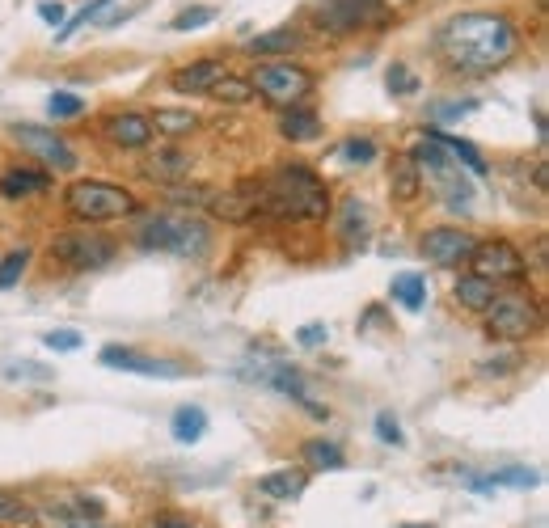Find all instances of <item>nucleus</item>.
<instances>
[{
  "label": "nucleus",
  "instance_id": "1",
  "mask_svg": "<svg viewBox=\"0 0 549 528\" xmlns=\"http://www.w3.org/2000/svg\"><path fill=\"white\" fill-rule=\"evenodd\" d=\"M520 47V30L503 13H461L444 22L435 51L452 72H490L503 68Z\"/></svg>",
  "mask_w": 549,
  "mask_h": 528
},
{
  "label": "nucleus",
  "instance_id": "2",
  "mask_svg": "<svg viewBox=\"0 0 549 528\" xmlns=\"http://www.w3.org/2000/svg\"><path fill=\"white\" fill-rule=\"evenodd\" d=\"M245 195L254 199L258 212L275 220H326L330 212V186L300 161L279 165L258 182H245Z\"/></svg>",
  "mask_w": 549,
  "mask_h": 528
},
{
  "label": "nucleus",
  "instance_id": "3",
  "mask_svg": "<svg viewBox=\"0 0 549 528\" xmlns=\"http://www.w3.org/2000/svg\"><path fill=\"white\" fill-rule=\"evenodd\" d=\"M64 207L85 224H106V220H123L136 212V195L127 186L115 182H98V178H77L64 191Z\"/></svg>",
  "mask_w": 549,
  "mask_h": 528
},
{
  "label": "nucleus",
  "instance_id": "4",
  "mask_svg": "<svg viewBox=\"0 0 549 528\" xmlns=\"http://www.w3.org/2000/svg\"><path fill=\"white\" fill-rule=\"evenodd\" d=\"M136 237L144 250H165L182 258H199L207 250V224L191 216H148Z\"/></svg>",
  "mask_w": 549,
  "mask_h": 528
},
{
  "label": "nucleus",
  "instance_id": "5",
  "mask_svg": "<svg viewBox=\"0 0 549 528\" xmlns=\"http://www.w3.org/2000/svg\"><path fill=\"white\" fill-rule=\"evenodd\" d=\"M250 85H254L258 98H267L271 106L292 110V106H300L313 93V72L292 64V60H271V64H258L254 68Z\"/></svg>",
  "mask_w": 549,
  "mask_h": 528
},
{
  "label": "nucleus",
  "instance_id": "6",
  "mask_svg": "<svg viewBox=\"0 0 549 528\" xmlns=\"http://www.w3.org/2000/svg\"><path fill=\"white\" fill-rule=\"evenodd\" d=\"M410 161L419 165V174H431L435 182H440V191H444V199H448L452 212H465L469 199H473V186L461 178V169L452 165V153H448L440 140H435V131H431V140H423L419 148H414Z\"/></svg>",
  "mask_w": 549,
  "mask_h": 528
},
{
  "label": "nucleus",
  "instance_id": "7",
  "mask_svg": "<svg viewBox=\"0 0 549 528\" xmlns=\"http://www.w3.org/2000/svg\"><path fill=\"white\" fill-rule=\"evenodd\" d=\"M51 258L64 262L68 271H102L106 262H115V241L93 229H68V233H55Z\"/></svg>",
  "mask_w": 549,
  "mask_h": 528
},
{
  "label": "nucleus",
  "instance_id": "8",
  "mask_svg": "<svg viewBox=\"0 0 549 528\" xmlns=\"http://www.w3.org/2000/svg\"><path fill=\"white\" fill-rule=\"evenodd\" d=\"M486 313H490L486 330H490V338H499V343H524V338H533L541 326V309H537V300H528V296L495 300Z\"/></svg>",
  "mask_w": 549,
  "mask_h": 528
},
{
  "label": "nucleus",
  "instance_id": "9",
  "mask_svg": "<svg viewBox=\"0 0 549 528\" xmlns=\"http://www.w3.org/2000/svg\"><path fill=\"white\" fill-rule=\"evenodd\" d=\"M469 267H473V275L490 279V284H520V279L528 275L524 254H520L511 241H503V237H495V241H478V245H473Z\"/></svg>",
  "mask_w": 549,
  "mask_h": 528
},
{
  "label": "nucleus",
  "instance_id": "10",
  "mask_svg": "<svg viewBox=\"0 0 549 528\" xmlns=\"http://www.w3.org/2000/svg\"><path fill=\"white\" fill-rule=\"evenodd\" d=\"M313 17L330 34H351L364 26H381L385 22V0H317Z\"/></svg>",
  "mask_w": 549,
  "mask_h": 528
},
{
  "label": "nucleus",
  "instance_id": "11",
  "mask_svg": "<svg viewBox=\"0 0 549 528\" xmlns=\"http://www.w3.org/2000/svg\"><path fill=\"white\" fill-rule=\"evenodd\" d=\"M13 140L22 144L30 157H39L47 169H77V153H72L68 140L55 136V131H43V127L22 123V127H13Z\"/></svg>",
  "mask_w": 549,
  "mask_h": 528
},
{
  "label": "nucleus",
  "instance_id": "12",
  "mask_svg": "<svg viewBox=\"0 0 549 528\" xmlns=\"http://www.w3.org/2000/svg\"><path fill=\"white\" fill-rule=\"evenodd\" d=\"M473 245L478 241H473L469 233H461V229H427L419 250H423L427 262H435V267H465Z\"/></svg>",
  "mask_w": 549,
  "mask_h": 528
},
{
  "label": "nucleus",
  "instance_id": "13",
  "mask_svg": "<svg viewBox=\"0 0 549 528\" xmlns=\"http://www.w3.org/2000/svg\"><path fill=\"white\" fill-rule=\"evenodd\" d=\"M102 364H106V368H123V372H140V376H182L178 364L153 360V355L131 351V347H106V351H102Z\"/></svg>",
  "mask_w": 549,
  "mask_h": 528
},
{
  "label": "nucleus",
  "instance_id": "14",
  "mask_svg": "<svg viewBox=\"0 0 549 528\" xmlns=\"http://www.w3.org/2000/svg\"><path fill=\"white\" fill-rule=\"evenodd\" d=\"M102 136L110 144H119V148H144L148 140H153V123H148L144 115H131V110H123V115H110L102 123Z\"/></svg>",
  "mask_w": 549,
  "mask_h": 528
},
{
  "label": "nucleus",
  "instance_id": "15",
  "mask_svg": "<svg viewBox=\"0 0 549 528\" xmlns=\"http://www.w3.org/2000/svg\"><path fill=\"white\" fill-rule=\"evenodd\" d=\"M144 178H153L161 186H174V182H186L191 178V157L182 153V148H161L144 161Z\"/></svg>",
  "mask_w": 549,
  "mask_h": 528
},
{
  "label": "nucleus",
  "instance_id": "16",
  "mask_svg": "<svg viewBox=\"0 0 549 528\" xmlns=\"http://www.w3.org/2000/svg\"><path fill=\"white\" fill-rule=\"evenodd\" d=\"M207 212H212L216 220H224V224H245V220L258 216V207H254L250 195H245V186H237V191H212Z\"/></svg>",
  "mask_w": 549,
  "mask_h": 528
},
{
  "label": "nucleus",
  "instance_id": "17",
  "mask_svg": "<svg viewBox=\"0 0 549 528\" xmlns=\"http://www.w3.org/2000/svg\"><path fill=\"white\" fill-rule=\"evenodd\" d=\"M452 296H457V305H461V309H469V313H486V309L499 300V284H490V279H482V275H473V271H469V275L457 279Z\"/></svg>",
  "mask_w": 549,
  "mask_h": 528
},
{
  "label": "nucleus",
  "instance_id": "18",
  "mask_svg": "<svg viewBox=\"0 0 549 528\" xmlns=\"http://www.w3.org/2000/svg\"><path fill=\"white\" fill-rule=\"evenodd\" d=\"M220 77H224V64L220 60H195V64L178 68L174 77H169V85H174L178 93H207Z\"/></svg>",
  "mask_w": 549,
  "mask_h": 528
},
{
  "label": "nucleus",
  "instance_id": "19",
  "mask_svg": "<svg viewBox=\"0 0 549 528\" xmlns=\"http://www.w3.org/2000/svg\"><path fill=\"white\" fill-rule=\"evenodd\" d=\"M305 486H309L305 469H271V474L258 482V490L267 499H296V495H305Z\"/></svg>",
  "mask_w": 549,
  "mask_h": 528
},
{
  "label": "nucleus",
  "instance_id": "20",
  "mask_svg": "<svg viewBox=\"0 0 549 528\" xmlns=\"http://www.w3.org/2000/svg\"><path fill=\"white\" fill-rule=\"evenodd\" d=\"M279 136L283 140H317L321 136V119L313 115V110L305 106H292V110H283V119H279Z\"/></svg>",
  "mask_w": 549,
  "mask_h": 528
},
{
  "label": "nucleus",
  "instance_id": "21",
  "mask_svg": "<svg viewBox=\"0 0 549 528\" xmlns=\"http://www.w3.org/2000/svg\"><path fill=\"white\" fill-rule=\"evenodd\" d=\"M389 186H393V199L397 203H414L423 191V174H419V165H414L410 157H397L393 161V174H389Z\"/></svg>",
  "mask_w": 549,
  "mask_h": 528
},
{
  "label": "nucleus",
  "instance_id": "22",
  "mask_svg": "<svg viewBox=\"0 0 549 528\" xmlns=\"http://www.w3.org/2000/svg\"><path fill=\"white\" fill-rule=\"evenodd\" d=\"M148 123H153L157 136H169V140H182V136H191V131L199 127V119L191 115V110H157Z\"/></svg>",
  "mask_w": 549,
  "mask_h": 528
},
{
  "label": "nucleus",
  "instance_id": "23",
  "mask_svg": "<svg viewBox=\"0 0 549 528\" xmlns=\"http://www.w3.org/2000/svg\"><path fill=\"white\" fill-rule=\"evenodd\" d=\"M296 47H300V34L292 26H279L271 34H258V39H250L254 55H292Z\"/></svg>",
  "mask_w": 549,
  "mask_h": 528
},
{
  "label": "nucleus",
  "instance_id": "24",
  "mask_svg": "<svg viewBox=\"0 0 549 528\" xmlns=\"http://www.w3.org/2000/svg\"><path fill=\"white\" fill-rule=\"evenodd\" d=\"M203 431H207L203 406H182V410L174 414V440H178V444H199Z\"/></svg>",
  "mask_w": 549,
  "mask_h": 528
},
{
  "label": "nucleus",
  "instance_id": "25",
  "mask_svg": "<svg viewBox=\"0 0 549 528\" xmlns=\"http://www.w3.org/2000/svg\"><path fill=\"white\" fill-rule=\"evenodd\" d=\"M338 233L347 237V245H364L368 237V207L359 199H347L343 203V220H338Z\"/></svg>",
  "mask_w": 549,
  "mask_h": 528
},
{
  "label": "nucleus",
  "instance_id": "26",
  "mask_svg": "<svg viewBox=\"0 0 549 528\" xmlns=\"http://www.w3.org/2000/svg\"><path fill=\"white\" fill-rule=\"evenodd\" d=\"M389 292H393L397 305H406V309H423L427 305V279L423 275H397Z\"/></svg>",
  "mask_w": 549,
  "mask_h": 528
},
{
  "label": "nucleus",
  "instance_id": "27",
  "mask_svg": "<svg viewBox=\"0 0 549 528\" xmlns=\"http://www.w3.org/2000/svg\"><path fill=\"white\" fill-rule=\"evenodd\" d=\"M47 186V178L43 174H26V169H9L5 178H0V195L5 199H26V195H34V191H43Z\"/></svg>",
  "mask_w": 549,
  "mask_h": 528
},
{
  "label": "nucleus",
  "instance_id": "28",
  "mask_svg": "<svg viewBox=\"0 0 549 528\" xmlns=\"http://www.w3.org/2000/svg\"><path fill=\"white\" fill-rule=\"evenodd\" d=\"M207 93H212L216 102H224V106H245V102L254 98V85H250V81H241V77H229V72H224V77H220L212 89H207Z\"/></svg>",
  "mask_w": 549,
  "mask_h": 528
},
{
  "label": "nucleus",
  "instance_id": "29",
  "mask_svg": "<svg viewBox=\"0 0 549 528\" xmlns=\"http://www.w3.org/2000/svg\"><path fill=\"white\" fill-rule=\"evenodd\" d=\"M435 140H440V144H444V148H448V153L457 157V161H465V165H469V174H478V178L486 174V157H482V153H478V148H473L469 140H461V136H444V131H435Z\"/></svg>",
  "mask_w": 549,
  "mask_h": 528
},
{
  "label": "nucleus",
  "instance_id": "30",
  "mask_svg": "<svg viewBox=\"0 0 549 528\" xmlns=\"http://www.w3.org/2000/svg\"><path fill=\"white\" fill-rule=\"evenodd\" d=\"M305 461H309L313 469H343V465H347L343 448L330 444V440H309V444H305Z\"/></svg>",
  "mask_w": 549,
  "mask_h": 528
},
{
  "label": "nucleus",
  "instance_id": "31",
  "mask_svg": "<svg viewBox=\"0 0 549 528\" xmlns=\"http://www.w3.org/2000/svg\"><path fill=\"white\" fill-rule=\"evenodd\" d=\"M0 524H13V528H34V524H39V512H34L30 503H22V499L0 495Z\"/></svg>",
  "mask_w": 549,
  "mask_h": 528
},
{
  "label": "nucleus",
  "instance_id": "32",
  "mask_svg": "<svg viewBox=\"0 0 549 528\" xmlns=\"http://www.w3.org/2000/svg\"><path fill=\"white\" fill-rule=\"evenodd\" d=\"M165 195H169V203H178V207H207V199H212V186H182V182H174V186H165Z\"/></svg>",
  "mask_w": 549,
  "mask_h": 528
},
{
  "label": "nucleus",
  "instance_id": "33",
  "mask_svg": "<svg viewBox=\"0 0 549 528\" xmlns=\"http://www.w3.org/2000/svg\"><path fill=\"white\" fill-rule=\"evenodd\" d=\"M47 110H51V119H77V115H85V102L77 93H51Z\"/></svg>",
  "mask_w": 549,
  "mask_h": 528
},
{
  "label": "nucleus",
  "instance_id": "34",
  "mask_svg": "<svg viewBox=\"0 0 549 528\" xmlns=\"http://www.w3.org/2000/svg\"><path fill=\"white\" fill-rule=\"evenodd\" d=\"M110 5H115V0H93V5H89V9H81L77 17H72V22H68L60 34H55V39H60V43H64V39H72V34H77L85 22H93V17H106V9H110Z\"/></svg>",
  "mask_w": 549,
  "mask_h": 528
},
{
  "label": "nucleus",
  "instance_id": "35",
  "mask_svg": "<svg viewBox=\"0 0 549 528\" xmlns=\"http://www.w3.org/2000/svg\"><path fill=\"white\" fill-rule=\"evenodd\" d=\"M26 262H30V250H13L5 262H0V288H13L17 279H22Z\"/></svg>",
  "mask_w": 549,
  "mask_h": 528
},
{
  "label": "nucleus",
  "instance_id": "36",
  "mask_svg": "<svg viewBox=\"0 0 549 528\" xmlns=\"http://www.w3.org/2000/svg\"><path fill=\"white\" fill-rule=\"evenodd\" d=\"M207 22H216V9H207V5L182 9V13L174 17V30H199V26H207Z\"/></svg>",
  "mask_w": 549,
  "mask_h": 528
},
{
  "label": "nucleus",
  "instance_id": "37",
  "mask_svg": "<svg viewBox=\"0 0 549 528\" xmlns=\"http://www.w3.org/2000/svg\"><path fill=\"white\" fill-rule=\"evenodd\" d=\"M55 516L60 520H77V524H85V520H102V503H72V507H55Z\"/></svg>",
  "mask_w": 549,
  "mask_h": 528
},
{
  "label": "nucleus",
  "instance_id": "38",
  "mask_svg": "<svg viewBox=\"0 0 549 528\" xmlns=\"http://www.w3.org/2000/svg\"><path fill=\"white\" fill-rule=\"evenodd\" d=\"M338 157L351 161V165H368L376 157V144L372 140H347L343 148H338Z\"/></svg>",
  "mask_w": 549,
  "mask_h": 528
},
{
  "label": "nucleus",
  "instance_id": "39",
  "mask_svg": "<svg viewBox=\"0 0 549 528\" xmlns=\"http://www.w3.org/2000/svg\"><path fill=\"white\" fill-rule=\"evenodd\" d=\"M376 436H381V444H402V427H397L393 414H376Z\"/></svg>",
  "mask_w": 549,
  "mask_h": 528
},
{
  "label": "nucleus",
  "instance_id": "40",
  "mask_svg": "<svg viewBox=\"0 0 549 528\" xmlns=\"http://www.w3.org/2000/svg\"><path fill=\"white\" fill-rule=\"evenodd\" d=\"M43 343H47L51 351H77V347H81V334H77V330H51Z\"/></svg>",
  "mask_w": 549,
  "mask_h": 528
},
{
  "label": "nucleus",
  "instance_id": "41",
  "mask_svg": "<svg viewBox=\"0 0 549 528\" xmlns=\"http://www.w3.org/2000/svg\"><path fill=\"white\" fill-rule=\"evenodd\" d=\"M389 89H393V93H414V89H419V81H414L402 64H393V68H389Z\"/></svg>",
  "mask_w": 549,
  "mask_h": 528
},
{
  "label": "nucleus",
  "instance_id": "42",
  "mask_svg": "<svg viewBox=\"0 0 549 528\" xmlns=\"http://www.w3.org/2000/svg\"><path fill=\"white\" fill-rule=\"evenodd\" d=\"M321 338H326V326H321V322H313V326H300V330H296V343H300V347H317Z\"/></svg>",
  "mask_w": 549,
  "mask_h": 528
},
{
  "label": "nucleus",
  "instance_id": "43",
  "mask_svg": "<svg viewBox=\"0 0 549 528\" xmlns=\"http://www.w3.org/2000/svg\"><path fill=\"white\" fill-rule=\"evenodd\" d=\"M473 110V102H461V106H440L435 110V119H444V123H452V119H461V115H469Z\"/></svg>",
  "mask_w": 549,
  "mask_h": 528
},
{
  "label": "nucleus",
  "instance_id": "44",
  "mask_svg": "<svg viewBox=\"0 0 549 528\" xmlns=\"http://www.w3.org/2000/svg\"><path fill=\"white\" fill-rule=\"evenodd\" d=\"M39 17L51 22V26H60L64 22V5H60V0H55V5H39Z\"/></svg>",
  "mask_w": 549,
  "mask_h": 528
},
{
  "label": "nucleus",
  "instance_id": "45",
  "mask_svg": "<svg viewBox=\"0 0 549 528\" xmlns=\"http://www.w3.org/2000/svg\"><path fill=\"white\" fill-rule=\"evenodd\" d=\"M153 528H195V524H186V520H161V524H153Z\"/></svg>",
  "mask_w": 549,
  "mask_h": 528
},
{
  "label": "nucleus",
  "instance_id": "46",
  "mask_svg": "<svg viewBox=\"0 0 549 528\" xmlns=\"http://www.w3.org/2000/svg\"><path fill=\"white\" fill-rule=\"evenodd\" d=\"M64 528H93V524H89V520H85V524H64Z\"/></svg>",
  "mask_w": 549,
  "mask_h": 528
},
{
  "label": "nucleus",
  "instance_id": "47",
  "mask_svg": "<svg viewBox=\"0 0 549 528\" xmlns=\"http://www.w3.org/2000/svg\"><path fill=\"white\" fill-rule=\"evenodd\" d=\"M402 528H427V524H402Z\"/></svg>",
  "mask_w": 549,
  "mask_h": 528
}]
</instances>
